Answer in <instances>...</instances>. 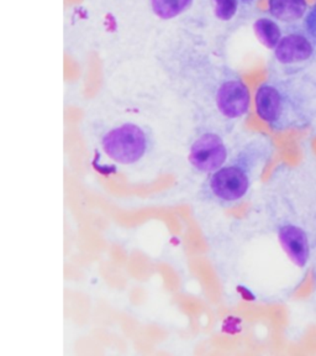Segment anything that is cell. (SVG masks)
I'll return each instance as SVG.
<instances>
[{
    "instance_id": "obj_9",
    "label": "cell",
    "mask_w": 316,
    "mask_h": 356,
    "mask_svg": "<svg viewBox=\"0 0 316 356\" xmlns=\"http://www.w3.org/2000/svg\"><path fill=\"white\" fill-rule=\"evenodd\" d=\"M253 31L258 41L269 50H274L283 38L277 22L268 17L257 19L253 24Z\"/></svg>"
},
{
    "instance_id": "obj_4",
    "label": "cell",
    "mask_w": 316,
    "mask_h": 356,
    "mask_svg": "<svg viewBox=\"0 0 316 356\" xmlns=\"http://www.w3.org/2000/svg\"><path fill=\"white\" fill-rule=\"evenodd\" d=\"M228 157V146L222 136L215 133H204L190 146L188 161L195 171L211 175L226 163Z\"/></svg>"
},
{
    "instance_id": "obj_3",
    "label": "cell",
    "mask_w": 316,
    "mask_h": 356,
    "mask_svg": "<svg viewBox=\"0 0 316 356\" xmlns=\"http://www.w3.org/2000/svg\"><path fill=\"white\" fill-rule=\"evenodd\" d=\"M101 149L111 161L130 166L141 161L147 154L150 138L139 125L124 122L103 136Z\"/></svg>"
},
{
    "instance_id": "obj_1",
    "label": "cell",
    "mask_w": 316,
    "mask_h": 356,
    "mask_svg": "<svg viewBox=\"0 0 316 356\" xmlns=\"http://www.w3.org/2000/svg\"><path fill=\"white\" fill-rule=\"evenodd\" d=\"M272 146L265 138H253L240 149L233 159L211 173L206 189L213 200L230 206L244 200L253 179L271 156Z\"/></svg>"
},
{
    "instance_id": "obj_13",
    "label": "cell",
    "mask_w": 316,
    "mask_h": 356,
    "mask_svg": "<svg viewBox=\"0 0 316 356\" xmlns=\"http://www.w3.org/2000/svg\"><path fill=\"white\" fill-rule=\"evenodd\" d=\"M241 1H244V3H253L255 0H241Z\"/></svg>"
},
{
    "instance_id": "obj_7",
    "label": "cell",
    "mask_w": 316,
    "mask_h": 356,
    "mask_svg": "<svg viewBox=\"0 0 316 356\" xmlns=\"http://www.w3.org/2000/svg\"><path fill=\"white\" fill-rule=\"evenodd\" d=\"M274 57L281 65H295L306 62L314 54L310 40L300 33H289L282 38L274 49Z\"/></svg>"
},
{
    "instance_id": "obj_8",
    "label": "cell",
    "mask_w": 316,
    "mask_h": 356,
    "mask_svg": "<svg viewBox=\"0 0 316 356\" xmlns=\"http://www.w3.org/2000/svg\"><path fill=\"white\" fill-rule=\"evenodd\" d=\"M268 10L279 22H298L306 17V0H268Z\"/></svg>"
},
{
    "instance_id": "obj_10",
    "label": "cell",
    "mask_w": 316,
    "mask_h": 356,
    "mask_svg": "<svg viewBox=\"0 0 316 356\" xmlns=\"http://www.w3.org/2000/svg\"><path fill=\"white\" fill-rule=\"evenodd\" d=\"M194 0H151V8L156 17L171 20L188 10Z\"/></svg>"
},
{
    "instance_id": "obj_2",
    "label": "cell",
    "mask_w": 316,
    "mask_h": 356,
    "mask_svg": "<svg viewBox=\"0 0 316 356\" xmlns=\"http://www.w3.org/2000/svg\"><path fill=\"white\" fill-rule=\"evenodd\" d=\"M256 113L273 130H285L300 120L297 95L284 81H267L256 90ZM303 115V114H301Z\"/></svg>"
},
{
    "instance_id": "obj_11",
    "label": "cell",
    "mask_w": 316,
    "mask_h": 356,
    "mask_svg": "<svg viewBox=\"0 0 316 356\" xmlns=\"http://www.w3.org/2000/svg\"><path fill=\"white\" fill-rule=\"evenodd\" d=\"M214 14L222 22H230L238 13L239 0H211Z\"/></svg>"
},
{
    "instance_id": "obj_5",
    "label": "cell",
    "mask_w": 316,
    "mask_h": 356,
    "mask_svg": "<svg viewBox=\"0 0 316 356\" xmlns=\"http://www.w3.org/2000/svg\"><path fill=\"white\" fill-rule=\"evenodd\" d=\"M217 111L226 119H239L250 111L251 95L249 87L238 77L224 79L215 95Z\"/></svg>"
},
{
    "instance_id": "obj_6",
    "label": "cell",
    "mask_w": 316,
    "mask_h": 356,
    "mask_svg": "<svg viewBox=\"0 0 316 356\" xmlns=\"http://www.w3.org/2000/svg\"><path fill=\"white\" fill-rule=\"evenodd\" d=\"M278 240L284 252L298 267H306L310 259V244L303 229L284 224L278 229Z\"/></svg>"
},
{
    "instance_id": "obj_12",
    "label": "cell",
    "mask_w": 316,
    "mask_h": 356,
    "mask_svg": "<svg viewBox=\"0 0 316 356\" xmlns=\"http://www.w3.org/2000/svg\"><path fill=\"white\" fill-rule=\"evenodd\" d=\"M306 26L308 29V33L310 35L313 39L315 40L316 42V6L314 9L308 14L306 20Z\"/></svg>"
}]
</instances>
